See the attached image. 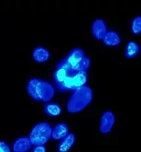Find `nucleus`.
Instances as JSON below:
<instances>
[{
  "mask_svg": "<svg viewBox=\"0 0 141 152\" xmlns=\"http://www.w3.org/2000/svg\"><path fill=\"white\" fill-rule=\"evenodd\" d=\"M27 91L35 101L49 102L55 93V88L50 82L38 77L30 78L27 83Z\"/></svg>",
  "mask_w": 141,
  "mask_h": 152,
  "instance_id": "nucleus-1",
  "label": "nucleus"
},
{
  "mask_svg": "<svg viewBox=\"0 0 141 152\" xmlns=\"http://www.w3.org/2000/svg\"><path fill=\"white\" fill-rule=\"evenodd\" d=\"M69 98L66 109L69 113H78L91 104L93 98V92L90 86L85 85L80 88L73 91Z\"/></svg>",
  "mask_w": 141,
  "mask_h": 152,
  "instance_id": "nucleus-2",
  "label": "nucleus"
},
{
  "mask_svg": "<svg viewBox=\"0 0 141 152\" xmlns=\"http://www.w3.org/2000/svg\"><path fill=\"white\" fill-rule=\"evenodd\" d=\"M51 131L52 127L47 122H41L35 124L28 137L32 145H44L47 143L51 137Z\"/></svg>",
  "mask_w": 141,
  "mask_h": 152,
  "instance_id": "nucleus-3",
  "label": "nucleus"
},
{
  "mask_svg": "<svg viewBox=\"0 0 141 152\" xmlns=\"http://www.w3.org/2000/svg\"><path fill=\"white\" fill-rule=\"evenodd\" d=\"M76 72H74L72 67L65 62V60L62 58L55 65V68L53 72V80L55 85H57L60 82H62L66 78L73 76Z\"/></svg>",
  "mask_w": 141,
  "mask_h": 152,
  "instance_id": "nucleus-4",
  "label": "nucleus"
},
{
  "mask_svg": "<svg viewBox=\"0 0 141 152\" xmlns=\"http://www.w3.org/2000/svg\"><path fill=\"white\" fill-rule=\"evenodd\" d=\"M115 115L112 111L106 110L102 113L100 119L99 130L102 134H108L111 131L115 124Z\"/></svg>",
  "mask_w": 141,
  "mask_h": 152,
  "instance_id": "nucleus-5",
  "label": "nucleus"
},
{
  "mask_svg": "<svg viewBox=\"0 0 141 152\" xmlns=\"http://www.w3.org/2000/svg\"><path fill=\"white\" fill-rule=\"evenodd\" d=\"M107 31L106 24L102 18H97L92 23V33L97 39L102 40Z\"/></svg>",
  "mask_w": 141,
  "mask_h": 152,
  "instance_id": "nucleus-6",
  "label": "nucleus"
},
{
  "mask_svg": "<svg viewBox=\"0 0 141 152\" xmlns=\"http://www.w3.org/2000/svg\"><path fill=\"white\" fill-rule=\"evenodd\" d=\"M84 56V50L81 49V48L77 47V48H74L72 50H70L66 55V57L63 58V59L73 68Z\"/></svg>",
  "mask_w": 141,
  "mask_h": 152,
  "instance_id": "nucleus-7",
  "label": "nucleus"
},
{
  "mask_svg": "<svg viewBox=\"0 0 141 152\" xmlns=\"http://www.w3.org/2000/svg\"><path fill=\"white\" fill-rule=\"evenodd\" d=\"M32 144L27 137L17 138L13 144V152H27L32 149Z\"/></svg>",
  "mask_w": 141,
  "mask_h": 152,
  "instance_id": "nucleus-8",
  "label": "nucleus"
},
{
  "mask_svg": "<svg viewBox=\"0 0 141 152\" xmlns=\"http://www.w3.org/2000/svg\"><path fill=\"white\" fill-rule=\"evenodd\" d=\"M32 58L37 63H46L50 58V52L46 47L37 46L32 51Z\"/></svg>",
  "mask_w": 141,
  "mask_h": 152,
  "instance_id": "nucleus-9",
  "label": "nucleus"
},
{
  "mask_svg": "<svg viewBox=\"0 0 141 152\" xmlns=\"http://www.w3.org/2000/svg\"><path fill=\"white\" fill-rule=\"evenodd\" d=\"M69 133V127L65 123H59L52 127L51 138L55 141H60Z\"/></svg>",
  "mask_w": 141,
  "mask_h": 152,
  "instance_id": "nucleus-10",
  "label": "nucleus"
},
{
  "mask_svg": "<svg viewBox=\"0 0 141 152\" xmlns=\"http://www.w3.org/2000/svg\"><path fill=\"white\" fill-rule=\"evenodd\" d=\"M75 135L72 132H69L60 141V143L57 146V150L59 152H68L70 150L74 142H75Z\"/></svg>",
  "mask_w": 141,
  "mask_h": 152,
  "instance_id": "nucleus-11",
  "label": "nucleus"
},
{
  "mask_svg": "<svg viewBox=\"0 0 141 152\" xmlns=\"http://www.w3.org/2000/svg\"><path fill=\"white\" fill-rule=\"evenodd\" d=\"M102 40L107 46H117L120 44L121 38L118 32L113 30H110L106 31V35L104 36Z\"/></svg>",
  "mask_w": 141,
  "mask_h": 152,
  "instance_id": "nucleus-12",
  "label": "nucleus"
},
{
  "mask_svg": "<svg viewBox=\"0 0 141 152\" xmlns=\"http://www.w3.org/2000/svg\"><path fill=\"white\" fill-rule=\"evenodd\" d=\"M140 47L139 44L134 40H130L127 42L125 46V56L127 58H133L140 53Z\"/></svg>",
  "mask_w": 141,
  "mask_h": 152,
  "instance_id": "nucleus-13",
  "label": "nucleus"
},
{
  "mask_svg": "<svg viewBox=\"0 0 141 152\" xmlns=\"http://www.w3.org/2000/svg\"><path fill=\"white\" fill-rule=\"evenodd\" d=\"M87 81H88V73H87V72H76L73 76L74 91L86 85Z\"/></svg>",
  "mask_w": 141,
  "mask_h": 152,
  "instance_id": "nucleus-14",
  "label": "nucleus"
},
{
  "mask_svg": "<svg viewBox=\"0 0 141 152\" xmlns=\"http://www.w3.org/2000/svg\"><path fill=\"white\" fill-rule=\"evenodd\" d=\"M44 111L47 115L56 117L62 112V108L59 104L55 102H47L44 106Z\"/></svg>",
  "mask_w": 141,
  "mask_h": 152,
  "instance_id": "nucleus-15",
  "label": "nucleus"
},
{
  "mask_svg": "<svg viewBox=\"0 0 141 152\" xmlns=\"http://www.w3.org/2000/svg\"><path fill=\"white\" fill-rule=\"evenodd\" d=\"M73 75V76H74ZM73 76H70L67 77L65 80H63L62 82L55 86V88L59 92L63 93V92L73 91H74V82H73Z\"/></svg>",
  "mask_w": 141,
  "mask_h": 152,
  "instance_id": "nucleus-16",
  "label": "nucleus"
},
{
  "mask_svg": "<svg viewBox=\"0 0 141 152\" xmlns=\"http://www.w3.org/2000/svg\"><path fill=\"white\" fill-rule=\"evenodd\" d=\"M90 66H91V60L88 56L85 55L72 69L74 72H87Z\"/></svg>",
  "mask_w": 141,
  "mask_h": 152,
  "instance_id": "nucleus-17",
  "label": "nucleus"
},
{
  "mask_svg": "<svg viewBox=\"0 0 141 152\" xmlns=\"http://www.w3.org/2000/svg\"><path fill=\"white\" fill-rule=\"evenodd\" d=\"M131 31L134 35H139L141 32V16L138 15L133 18L131 25Z\"/></svg>",
  "mask_w": 141,
  "mask_h": 152,
  "instance_id": "nucleus-18",
  "label": "nucleus"
},
{
  "mask_svg": "<svg viewBox=\"0 0 141 152\" xmlns=\"http://www.w3.org/2000/svg\"><path fill=\"white\" fill-rule=\"evenodd\" d=\"M0 149L4 152H12L9 145H7L6 142H3V141H0Z\"/></svg>",
  "mask_w": 141,
  "mask_h": 152,
  "instance_id": "nucleus-19",
  "label": "nucleus"
},
{
  "mask_svg": "<svg viewBox=\"0 0 141 152\" xmlns=\"http://www.w3.org/2000/svg\"><path fill=\"white\" fill-rule=\"evenodd\" d=\"M32 152H46V148L44 145H35Z\"/></svg>",
  "mask_w": 141,
  "mask_h": 152,
  "instance_id": "nucleus-20",
  "label": "nucleus"
},
{
  "mask_svg": "<svg viewBox=\"0 0 141 152\" xmlns=\"http://www.w3.org/2000/svg\"><path fill=\"white\" fill-rule=\"evenodd\" d=\"M0 152H4V151H2V150L0 149Z\"/></svg>",
  "mask_w": 141,
  "mask_h": 152,
  "instance_id": "nucleus-21",
  "label": "nucleus"
}]
</instances>
